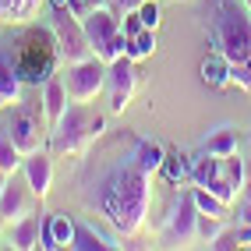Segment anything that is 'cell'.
<instances>
[{"mask_svg":"<svg viewBox=\"0 0 251 251\" xmlns=\"http://www.w3.org/2000/svg\"><path fill=\"white\" fill-rule=\"evenodd\" d=\"M149 198H152V191H149V174L135 163V156L121 159L96 188L99 212H103L124 237H131V233H138L145 226Z\"/></svg>","mask_w":251,"mask_h":251,"instance_id":"1","label":"cell"},{"mask_svg":"<svg viewBox=\"0 0 251 251\" xmlns=\"http://www.w3.org/2000/svg\"><path fill=\"white\" fill-rule=\"evenodd\" d=\"M209 39L230 60V81L251 92V11L244 0H205Z\"/></svg>","mask_w":251,"mask_h":251,"instance_id":"2","label":"cell"},{"mask_svg":"<svg viewBox=\"0 0 251 251\" xmlns=\"http://www.w3.org/2000/svg\"><path fill=\"white\" fill-rule=\"evenodd\" d=\"M198 188L212 191L216 198H223V202L230 205L233 198H237L244 191V163L237 152L230 156H212L205 152L202 159H195V177H191Z\"/></svg>","mask_w":251,"mask_h":251,"instance_id":"3","label":"cell"},{"mask_svg":"<svg viewBox=\"0 0 251 251\" xmlns=\"http://www.w3.org/2000/svg\"><path fill=\"white\" fill-rule=\"evenodd\" d=\"M57 39H53V32L46 28H32L22 36L18 43V57H14V71L22 75V81H32V85H39V81L46 78H53V68H57Z\"/></svg>","mask_w":251,"mask_h":251,"instance_id":"4","label":"cell"},{"mask_svg":"<svg viewBox=\"0 0 251 251\" xmlns=\"http://www.w3.org/2000/svg\"><path fill=\"white\" fill-rule=\"evenodd\" d=\"M81 28H85V39L92 46V53L103 64H113L117 57H124L127 36L121 28V14H117L110 4H99L89 14H81Z\"/></svg>","mask_w":251,"mask_h":251,"instance_id":"5","label":"cell"},{"mask_svg":"<svg viewBox=\"0 0 251 251\" xmlns=\"http://www.w3.org/2000/svg\"><path fill=\"white\" fill-rule=\"evenodd\" d=\"M106 121L99 113L85 110V103H71L64 110V117L50 127L53 135H50V145H53V152H81L92 138L103 135Z\"/></svg>","mask_w":251,"mask_h":251,"instance_id":"6","label":"cell"},{"mask_svg":"<svg viewBox=\"0 0 251 251\" xmlns=\"http://www.w3.org/2000/svg\"><path fill=\"white\" fill-rule=\"evenodd\" d=\"M50 32L57 39V53L64 64H78V60H89L96 57L92 46L85 39V28H81V18L71 14L68 7H53V18H50Z\"/></svg>","mask_w":251,"mask_h":251,"instance_id":"7","label":"cell"},{"mask_svg":"<svg viewBox=\"0 0 251 251\" xmlns=\"http://www.w3.org/2000/svg\"><path fill=\"white\" fill-rule=\"evenodd\" d=\"M60 78H64V89H68L71 103H92V99L106 89V64L99 57H89V60L68 64V71Z\"/></svg>","mask_w":251,"mask_h":251,"instance_id":"8","label":"cell"},{"mask_svg":"<svg viewBox=\"0 0 251 251\" xmlns=\"http://www.w3.org/2000/svg\"><path fill=\"white\" fill-rule=\"evenodd\" d=\"M163 241L180 244V248L198 241V205L191 195H180L174 202L170 216H166V226H163Z\"/></svg>","mask_w":251,"mask_h":251,"instance_id":"9","label":"cell"},{"mask_svg":"<svg viewBox=\"0 0 251 251\" xmlns=\"http://www.w3.org/2000/svg\"><path fill=\"white\" fill-rule=\"evenodd\" d=\"M103 92L110 96V110L113 113H121L131 103V96H135V60L127 53L117 57L113 64H106V89Z\"/></svg>","mask_w":251,"mask_h":251,"instance_id":"10","label":"cell"},{"mask_svg":"<svg viewBox=\"0 0 251 251\" xmlns=\"http://www.w3.org/2000/svg\"><path fill=\"white\" fill-rule=\"evenodd\" d=\"M28 180L25 184H18L14 180V174H11V180H7V188L0 191V220H7L11 226L18 223V220H25V216H32V198H28Z\"/></svg>","mask_w":251,"mask_h":251,"instance_id":"11","label":"cell"},{"mask_svg":"<svg viewBox=\"0 0 251 251\" xmlns=\"http://www.w3.org/2000/svg\"><path fill=\"white\" fill-rule=\"evenodd\" d=\"M7 135H11V142L22 149L25 156H32V152H39V149L46 145V138H43V127H39V121L36 117H28V113H18L14 121L7 124Z\"/></svg>","mask_w":251,"mask_h":251,"instance_id":"12","label":"cell"},{"mask_svg":"<svg viewBox=\"0 0 251 251\" xmlns=\"http://www.w3.org/2000/svg\"><path fill=\"white\" fill-rule=\"evenodd\" d=\"M22 170H25V180H28L32 195H36V198H46L50 184H53V159H50V156L43 152V149H39V152L25 156Z\"/></svg>","mask_w":251,"mask_h":251,"instance_id":"13","label":"cell"},{"mask_svg":"<svg viewBox=\"0 0 251 251\" xmlns=\"http://www.w3.org/2000/svg\"><path fill=\"white\" fill-rule=\"evenodd\" d=\"M75 230L78 223L71 220L68 212H50V220L43 223V244L39 248H71L75 244Z\"/></svg>","mask_w":251,"mask_h":251,"instance_id":"14","label":"cell"},{"mask_svg":"<svg viewBox=\"0 0 251 251\" xmlns=\"http://www.w3.org/2000/svg\"><path fill=\"white\" fill-rule=\"evenodd\" d=\"M71 106V96H68V89H64V78H46L43 81V113H46V121H50V127H53L60 117H64V110Z\"/></svg>","mask_w":251,"mask_h":251,"instance_id":"15","label":"cell"},{"mask_svg":"<svg viewBox=\"0 0 251 251\" xmlns=\"http://www.w3.org/2000/svg\"><path fill=\"white\" fill-rule=\"evenodd\" d=\"M202 81L209 89H223V85H230V60L220 53V50H209V57L202 60Z\"/></svg>","mask_w":251,"mask_h":251,"instance_id":"16","label":"cell"},{"mask_svg":"<svg viewBox=\"0 0 251 251\" xmlns=\"http://www.w3.org/2000/svg\"><path fill=\"white\" fill-rule=\"evenodd\" d=\"M39 241H43V223H39V216H25V220H18V223L11 226V244H14V248L28 251V248H39Z\"/></svg>","mask_w":251,"mask_h":251,"instance_id":"17","label":"cell"},{"mask_svg":"<svg viewBox=\"0 0 251 251\" xmlns=\"http://www.w3.org/2000/svg\"><path fill=\"white\" fill-rule=\"evenodd\" d=\"M22 75L14 71L11 60H0V106H14L22 99Z\"/></svg>","mask_w":251,"mask_h":251,"instance_id":"18","label":"cell"},{"mask_svg":"<svg viewBox=\"0 0 251 251\" xmlns=\"http://www.w3.org/2000/svg\"><path fill=\"white\" fill-rule=\"evenodd\" d=\"M159 170L166 174V180H170V184H184V180L195 177V159L184 156V152H166Z\"/></svg>","mask_w":251,"mask_h":251,"instance_id":"19","label":"cell"},{"mask_svg":"<svg viewBox=\"0 0 251 251\" xmlns=\"http://www.w3.org/2000/svg\"><path fill=\"white\" fill-rule=\"evenodd\" d=\"M131 156H135V163L142 166V170H145L149 177H152V174L159 170V166H163V156H166V149H163L159 142L138 138V145H135V152H131Z\"/></svg>","mask_w":251,"mask_h":251,"instance_id":"20","label":"cell"},{"mask_svg":"<svg viewBox=\"0 0 251 251\" xmlns=\"http://www.w3.org/2000/svg\"><path fill=\"white\" fill-rule=\"evenodd\" d=\"M75 251H106V248H117L110 237H103V233H96V226H89V223H78V230H75V244H71Z\"/></svg>","mask_w":251,"mask_h":251,"instance_id":"21","label":"cell"},{"mask_svg":"<svg viewBox=\"0 0 251 251\" xmlns=\"http://www.w3.org/2000/svg\"><path fill=\"white\" fill-rule=\"evenodd\" d=\"M43 0H0V22H28Z\"/></svg>","mask_w":251,"mask_h":251,"instance_id":"22","label":"cell"},{"mask_svg":"<svg viewBox=\"0 0 251 251\" xmlns=\"http://www.w3.org/2000/svg\"><path fill=\"white\" fill-rule=\"evenodd\" d=\"M202 149H205V152H212V156H230V152H237V131H233V127H216L212 135L202 142Z\"/></svg>","mask_w":251,"mask_h":251,"instance_id":"23","label":"cell"},{"mask_svg":"<svg viewBox=\"0 0 251 251\" xmlns=\"http://www.w3.org/2000/svg\"><path fill=\"white\" fill-rule=\"evenodd\" d=\"M124 53L131 60H145V57H152L156 53V28H142L135 39H127V50Z\"/></svg>","mask_w":251,"mask_h":251,"instance_id":"24","label":"cell"},{"mask_svg":"<svg viewBox=\"0 0 251 251\" xmlns=\"http://www.w3.org/2000/svg\"><path fill=\"white\" fill-rule=\"evenodd\" d=\"M191 198H195V205H198V212H205V216H216V220H223V216H226V202H223V198H216L212 191H205V188H198V184H195V191H191Z\"/></svg>","mask_w":251,"mask_h":251,"instance_id":"25","label":"cell"},{"mask_svg":"<svg viewBox=\"0 0 251 251\" xmlns=\"http://www.w3.org/2000/svg\"><path fill=\"white\" fill-rule=\"evenodd\" d=\"M22 163H25V152L11 142V135H4V138H0V166H4L7 174H18Z\"/></svg>","mask_w":251,"mask_h":251,"instance_id":"26","label":"cell"},{"mask_svg":"<svg viewBox=\"0 0 251 251\" xmlns=\"http://www.w3.org/2000/svg\"><path fill=\"white\" fill-rule=\"evenodd\" d=\"M220 230H223V220H216V216L198 212V241H212Z\"/></svg>","mask_w":251,"mask_h":251,"instance_id":"27","label":"cell"},{"mask_svg":"<svg viewBox=\"0 0 251 251\" xmlns=\"http://www.w3.org/2000/svg\"><path fill=\"white\" fill-rule=\"evenodd\" d=\"M138 18H142L145 28H156L159 25V4H156V0H142V4H138Z\"/></svg>","mask_w":251,"mask_h":251,"instance_id":"28","label":"cell"},{"mask_svg":"<svg viewBox=\"0 0 251 251\" xmlns=\"http://www.w3.org/2000/svg\"><path fill=\"white\" fill-rule=\"evenodd\" d=\"M209 248L216 251H230V248H241V237H237V230H220L216 237L209 241Z\"/></svg>","mask_w":251,"mask_h":251,"instance_id":"29","label":"cell"},{"mask_svg":"<svg viewBox=\"0 0 251 251\" xmlns=\"http://www.w3.org/2000/svg\"><path fill=\"white\" fill-rule=\"evenodd\" d=\"M121 28H124V36H127V39H135L138 32L145 28V25H142V18H138V11H127V14H121Z\"/></svg>","mask_w":251,"mask_h":251,"instance_id":"30","label":"cell"},{"mask_svg":"<svg viewBox=\"0 0 251 251\" xmlns=\"http://www.w3.org/2000/svg\"><path fill=\"white\" fill-rule=\"evenodd\" d=\"M99 4H103V0H71V14H78V18H81V14H89V11L99 7Z\"/></svg>","mask_w":251,"mask_h":251,"instance_id":"31","label":"cell"},{"mask_svg":"<svg viewBox=\"0 0 251 251\" xmlns=\"http://www.w3.org/2000/svg\"><path fill=\"white\" fill-rule=\"evenodd\" d=\"M106 4H110L117 14H127V11H138V4H142V0H106Z\"/></svg>","mask_w":251,"mask_h":251,"instance_id":"32","label":"cell"},{"mask_svg":"<svg viewBox=\"0 0 251 251\" xmlns=\"http://www.w3.org/2000/svg\"><path fill=\"white\" fill-rule=\"evenodd\" d=\"M237 237H241V244H251V226H248V223H241V230H237Z\"/></svg>","mask_w":251,"mask_h":251,"instance_id":"33","label":"cell"},{"mask_svg":"<svg viewBox=\"0 0 251 251\" xmlns=\"http://www.w3.org/2000/svg\"><path fill=\"white\" fill-rule=\"evenodd\" d=\"M241 223H248V226H251V202L241 209Z\"/></svg>","mask_w":251,"mask_h":251,"instance_id":"34","label":"cell"},{"mask_svg":"<svg viewBox=\"0 0 251 251\" xmlns=\"http://www.w3.org/2000/svg\"><path fill=\"white\" fill-rule=\"evenodd\" d=\"M7 180H11V174L4 170V166H0V191H4V188H7Z\"/></svg>","mask_w":251,"mask_h":251,"instance_id":"35","label":"cell"},{"mask_svg":"<svg viewBox=\"0 0 251 251\" xmlns=\"http://www.w3.org/2000/svg\"><path fill=\"white\" fill-rule=\"evenodd\" d=\"M50 7H68L71 11V0H50Z\"/></svg>","mask_w":251,"mask_h":251,"instance_id":"36","label":"cell"},{"mask_svg":"<svg viewBox=\"0 0 251 251\" xmlns=\"http://www.w3.org/2000/svg\"><path fill=\"white\" fill-rule=\"evenodd\" d=\"M244 4H248V11H251V0H244Z\"/></svg>","mask_w":251,"mask_h":251,"instance_id":"37","label":"cell"}]
</instances>
